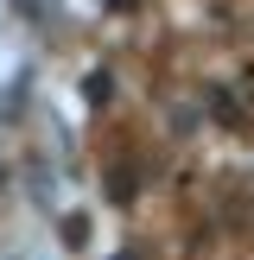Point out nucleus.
<instances>
[{
	"instance_id": "nucleus-1",
	"label": "nucleus",
	"mask_w": 254,
	"mask_h": 260,
	"mask_svg": "<svg viewBox=\"0 0 254 260\" xmlns=\"http://www.w3.org/2000/svg\"><path fill=\"white\" fill-rule=\"evenodd\" d=\"M114 7H127V0H114Z\"/></svg>"
}]
</instances>
